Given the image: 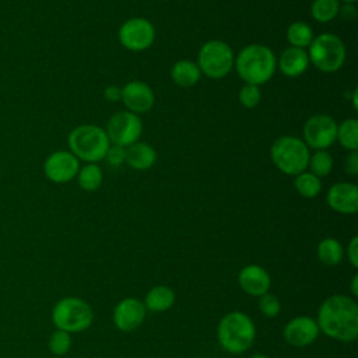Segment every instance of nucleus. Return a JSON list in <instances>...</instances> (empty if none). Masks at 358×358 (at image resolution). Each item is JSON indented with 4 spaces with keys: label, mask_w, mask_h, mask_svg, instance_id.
<instances>
[{
    "label": "nucleus",
    "mask_w": 358,
    "mask_h": 358,
    "mask_svg": "<svg viewBox=\"0 0 358 358\" xmlns=\"http://www.w3.org/2000/svg\"><path fill=\"white\" fill-rule=\"evenodd\" d=\"M234 66L245 84L259 87L273 77L277 67V60L270 48L252 43L239 50Z\"/></svg>",
    "instance_id": "nucleus-2"
},
{
    "label": "nucleus",
    "mask_w": 358,
    "mask_h": 358,
    "mask_svg": "<svg viewBox=\"0 0 358 358\" xmlns=\"http://www.w3.org/2000/svg\"><path fill=\"white\" fill-rule=\"evenodd\" d=\"M154 25L148 20L141 17L130 18L119 28V41L129 50H145L154 43Z\"/></svg>",
    "instance_id": "nucleus-10"
},
{
    "label": "nucleus",
    "mask_w": 358,
    "mask_h": 358,
    "mask_svg": "<svg viewBox=\"0 0 358 358\" xmlns=\"http://www.w3.org/2000/svg\"><path fill=\"white\" fill-rule=\"evenodd\" d=\"M259 309L267 317H275L281 309L280 299L270 292H266L259 299Z\"/></svg>",
    "instance_id": "nucleus-31"
},
{
    "label": "nucleus",
    "mask_w": 358,
    "mask_h": 358,
    "mask_svg": "<svg viewBox=\"0 0 358 358\" xmlns=\"http://www.w3.org/2000/svg\"><path fill=\"white\" fill-rule=\"evenodd\" d=\"M337 123L329 115L310 116L303 126V143L315 150H326L336 141Z\"/></svg>",
    "instance_id": "nucleus-11"
},
{
    "label": "nucleus",
    "mask_w": 358,
    "mask_h": 358,
    "mask_svg": "<svg viewBox=\"0 0 358 358\" xmlns=\"http://www.w3.org/2000/svg\"><path fill=\"white\" fill-rule=\"evenodd\" d=\"M327 204L340 214H354L358 210V187L350 182L333 185L326 194Z\"/></svg>",
    "instance_id": "nucleus-16"
},
{
    "label": "nucleus",
    "mask_w": 358,
    "mask_h": 358,
    "mask_svg": "<svg viewBox=\"0 0 358 358\" xmlns=\"http://www.w3.org/2000/svg\"><path fill=\"white\" fill-rule=\"evenodd\" d=\"M77 180H78V186L83 190L94 192L102 183V171L96 164L90 162L78 169Z\"/></svg>",
    "instance_id": "nucleus-25"
},
{
    "label": "nucleus",
    "mask_w": 358,
    "mask_h": 358,
    "mask_svg": "<svg viewBox=\"0 0 358 358\" xmlns=\"http://www.w3.org/2000/svg\"><path fill=\"white\" fill-rule=\"evenodd\" d=\"M317 257L319 260L329 267L337 266L343 260V246L341 243L334 238H324L317 245Z\"/></svg>",
    "instance_id": "nucleus-22"
},
{
    "label": "nucleus",
    "mask_w": 358,
    "mask_h": 358,
    "mask_svg": "<svg viewBox=\"0 0 358 358\" xmlns=\"http://www.w3.org/2000/svg\"><path fill=\"white\" fill-rule=\"evenodd\" d=\"M145 306L136 298H124L113 309V323L122 331H133L144 322Z\"/></svg>",
    "instance_id": "nucleus-13"
},
{
    "label": "nucleus",
    "mask_w": 358,
    "mask_h": 358,
    "mask_svg": "<svg viewBox=\"0 0 358 358\" xmlns=\"http://www.w3.org/2000/svg\"><path fill=\"white\" fill-rule=\"evenodd\" d=\"M287 41L291 43L294 48H301L305 49L306 46L310 45L313 41V32L312 28L302 21H295L287 28Z\"/></svg>",
    "instance_id": "nucleus-23"
},
{
    "label": "nucleus",
    "mask_w": 358,
    "mask_h": 358,
    "mask_svg": "<svg viewBox=\"0 0 358 358\" xmlns=\"http://www.w3.org/2000/svg\"><path fill=\"white\" fill-rule=\"evenodd\" d=\"M155 158H157V154L154 148L147 143L136 141L131 145L126 147L124 162L133 169H138V171L148 169L154 165Z\"/></svg>",
    "instance_id": "nucleus-19"
},
{
    "label": "nucleus",
    "mask_w": 358,
    "mask_h": 358,
    "mask_svg": "<svg viewBox=\"0 0 358 358\" xmlns=\"http://www.w3.org/2000/svg\"><path fill=\"white\" fill-rule=\"evenodd\" d=\"M201 71L197 66V63L190 62V60H178L171 70V77L172 81L183 88L187 87H193L194 84H197V81L200 80Z\"/></svg>",
    "instance_id": "nucleus-20"
},
{
    "label": "nucleus",
    "mask_w": 358,
    "mask_h": 358,
    "mask_svg": "<svg viewBox=\"0 0 358 358\" xmlns=\"http://www.w3.org/2000/svg\"><path fill=\"white\" fill-rule=\"evenodd\" d=\"M235 57L232 49L222 41L206 42L197 55V66L200 71L210 78H222L228 76L234 67Z\"/></svg>",
    "instance_id": "nucleus-8"
},
{
    "label": "nucleus",
    "mask_w": 358,
    "mask_h": 358,
    "mask_svg": "<svg viewBox=\"0 0 358 358\" xmlns=\"http://www.w3.org/2000/svg\"><path fill=\"white\" fill-rule=\"evenodd\" d=\"M175 302V292L172 288L166 285H155L152 287L144 298V306L151 312H165L168 310Z\"/></svg>",
    "instance_id": "nucleus-21"
},
{
    "label": "nucleus",
    "mask_w": 358,
    "mask_h": 358,
    "mask_svg": "<svg viewBox=\"0 0 358 358\" xmlns=\"http://www.w3.org/2000/svg\"><path fill=\"white\" fill-rule=\"evenodd\" d=\"M352 106H354V109L357 110L358 109V103H357V98H358V88H354V91H352Z\"/></svg>",
    "instance_id": "nucleus-38"
},
{
    "label": "nucleus",
    "mask_w": 358,
    "mask_h": 358,
    "mask_svg": "<svg viewBox=\"0 0 358 358\" xmlns=\"http://www.w3.org/2000/svg\"><path fill=\"white\" fill-rule=\"evenodd\" d=\"M250 358H268L266 354H255V355H252Z\"/></svg>",
    "instance_id": "nucleus-39"
},
{
    "label": "nucleus",
    "mask_w": 358,
    "mask_h": 358,
    "mask_svg": "<svg viewBox=\"0 0 358 358\" xmlns=\"http://www.w3.org/2000/svg\"><path fill=\"white\" fill-rule=\"evenodd\" d=\"M127 110L133 113L148 112L155 102L151 87L143 81H130L122 88V99Z\"/></svg>",
    "instance_id": "nucleus-15"
},
{
    "label": "nucleus",
    "mask_w": 358,
    "mask_h": 358,
    "mask_svg": "<svg viewBox=\"0 0 358 358\" xmlns=\"http://www.w3.org/2000/svg\"><path fill=\"white\" fill-rule=\"evenodd\" d=\"M319 334L316 320L309 316H296L284 327V338L292 347H306L312 344Z\"/></svg>",
    "instance_id": "nucleus-14"
},
{
    "label": "nucleus",
    "mask_w": 358,
    "mask_h": 358,
    "mask_svg": "<svg viewBox=\"0 0 358 358\" xmlns=\"http://www.w3.org/2000/svg\"><path fill=\"white\" fill-rule=\"evenodd\" d=\"M103 95L108 101L110 102H116V101H120L122 99V88L117 87V85H109L105 88L103 91Z\"/></svg>",
    "instance_id": "nucleus-36"
},
{
    "label": "nucleus",
    "mask_w": 358,
    "mask_h": 358,
    "mask_svg": "<svg viewBox=\"0 0 358 358\" xmlns=\"http://www.w3.org/2000/svg\"><path fill=\"white\" fill-rule=\"evenodd\" d=\"M344 169L348 175L351 176H355L358 173V152L357 150L355 151H351L347 157H345V161H344Z\"/></svg>",
    "instance_id": "nucleus-33"
},
{
    "label": "nucleus",
    "mask_w": 358,
    "mask_h": 358,
    "mask_svg": "<svg viewBox=\"0 0 358 358\" xmlns=\"http://www.w3.org/2000/svg\"><path fill=\"white\" fill-rule=\"evenodd\" d=\"M296 192L305 197V199H313L316 197L322 190V182L320 178L315 176L310 172H302L295 176L294 180Z\"/></svg>",
    "instance_id": "nucleus-26"
},
{
    "label": "nucleus",
    "mask_w": 358,
    "mask_h": 358,
    "mask_svg": "<svg viewBox=\"0 0 358 358\" xmlns=\"http://www.w3.org/2000/svg\"><path fill=\"white\" fill-rule=\"evenodd\" d=\"M238 282H239L242 291L252 296H262L263 294L268 292L270 285H271L268 273L257 264L245 266L239 271Z\"/></svg>",
    "instance_id": "nucleus-17"
},
{
    "label": "nucleus",
    "mask_w": 358,
    "mask_h": 358,
    "mask_svg": "<svg viewBox=\"0 0 358 358\" xmlns=\"http://www.w3.org/2000/svg\"><path fill=\"white\" fill-rule=\"evenodd\" d=\"M308 166L315 176H327L333 169V157L326 150H316L313 155H309Z\"/></svg>",
    "instance_id": "nucleus-28"
},
{
    "label": "nucleus",
    "mask_w": 358,
    "mask_h": 358,
    "mask_svg": "<svg viewBox=\"0 0 358 358\" xmlns=\"http://www.w3.org/2000/svg\"><path fill=\"white\" fill-rule=\"evenodd\" d=\"M316 323L330 338L354 341L358 337V305L347 295H331L322 302Z\"/></svg>",
    "instance_id": "nucleus-1"
},
{
    "label": "nucleus",
    "mask_w": 358,
    "mask_h": 358,
    "mask_svg": "<svg viewBox=\"0 0 358 358\" xmlns=\"http://www.w3.org/2000/svg\"><path fill=\"white\" fill-rule=\"evenodd\" d=\"M49 350L55 355H64L71 347V336L67 331L56 329L49 338Z\"/></svg>",
    "instance_id": "nucleus-29"
},
{
    "label": "nucleus",
    "mask_w": 358,
    "mask_h": 358,
    "mask_svg": "<svg viewBox=\"0 0 358 358\" xmlns=\"http://www.w3.org/2000/svg\"><path fill=\"white\" fill-rule=\"evenodd\" d=\"M336 140L350 151L358 148V122L355 119H347L337 124Z\"/></svg>",
    "instance_id": "nucleus-24"
},
{
    "label": "nucleus",
    "mask_w": 358,
    "mask_h": 358,
    "mask_svg": "<svg viewBox=\"0 0 358 358\" xmlns=\"http://www.w3.org/2000/svg\"><path fill=\"white\" fill-rule=\"evenodd\" d=\"M338 14L341 15L343 20H352L357 15V8L354 3H344L338 8Z\"/></svg>",
    "instance_id": "nucleus-35"
},
{
    "label": "nucleus",
    "mask_w": 358,
    "mask_h": 358,
    "mask_svg": "<svg viewBox=\"0 0 358 358\" xmlns=\"http://www.w3.org/2000/svg\"><path fill=\"white\" fill-rule=\"evenodd\" d=\"M343 1H344V3H355L357 0H343Z\"/></svg>",
    "instance_id": "nucleus-40"
},
{
    "label": "nucleus",
    "mask_w": 358,
    "mask_h": 358,
    "mask_svg": "<svg viewBox=\"0 0 358 358\" xmlns=\"http://www.w3.org/2000/svg\"><path fill=\"white\" fill-rule=\"evenodd\" d=\"M105 131L110 144L126 148L140 138L143 123L136 113L130 110H122L110 116Z\"/></svg>",
    "instance_id": "nucleus-9"
},
{
    "label": "nucleus",
    "mask_w": 358,
    "mask_h": 358,
    "mask_svg": "<svg viewBox=\"0 0 358 358\" xmlns=\"http://www.w3.org/2000/svg\"><path fill=\"white\" fill-rule=\"evenodd\" d=\"M239 102L242 106L252 109L260 102V90L257 85L253 84H245L239 90Z\"/></svg>",
    "instance_id": "nucleus-30"
},
{
    "label": "nucleus",
    "mask_w": 358,
    "mask_h": 358,
    "mask_svg": "<svg viewBox=\"0 0 358 358\" xmlns=\"http://www.w3.org/2000/svg\"><path fill=\"white\" fill-rule=\"evenodd\" d=\"M78 158L70 151H55L43 164L45 176L53 183H66L74 179L78 173Z\"/></svg>",
    "instance_id": "nucleus-12"
},
{
    "label": "nucleus",
    "mask_w": 358,
    "mask_h": 358,
    "mask_svg": "<svg viewBox=\"0 0 358 358\" xmlns=\"http://www.w3.org/2000/svg\"><path fill=\"white\" fill-rule=\"evenodd\" d=\"M347 257L352 267H358V238L354 236L347 246Z\"/></svg>",
    "instance_id": "nucleus-34"
},
{
    "label": "nucleus",
    "mask_w": 358,
    "mask_h": 358,
    "mask_svg": "<svg viewBox=\"0 0 358 358\" xmlns=\"http://www.w3.org/2000/svg\"><path fill=\"white\" fill-rule=\"evenodd\" d=\"M350 289H351V294L354 296L358 295V274H354L352 278H351V284H350Z\"/></svg>",
    "instance_id": "nucleus-37"
},
{
    "label": "nucleus",
    "mask_w": 358,
    "mask_h": 358,
    "mask_svg": "<svg viewBox=\"0 0 358 358\" xmlns=\"http://www.w3.org/2000/svg\"><path fill=\"white\" fill-rule=\"evenodd\" d=\"M280 70L287 77H299L309 66L308 52L301 48L289 46L280 56Z\"/></svg>",
    "instance_id": "nucleus-18"
},
{
    "label": "nucleus",
    "mask_w": 358,
    "mask_h": 358,
    "mask_svg": "<svg viewBox=\"0 0 358 358\" xmlns=\"http://www.w3.org/2000/svg\"><path fill=\"white\" fill-rule=\"evenodd\" d=\"M338 0H313L310 14L317 22H329L338 15Z\"/></svg>",
    "instance_id": "nucleus-27"
},
{
    "label": "nucleus",
    "mask_w": 358,
    "mask_h": 358,
    "mask_svg": "<svg viewBox=\"0 0 358 358\" xmlns=\"http://www.w3.org/2000/svg\"><path fill=\"white\" fill-rule=\"evenodd\" d=\"M218 341L231 354L245 352L253 343L256 329L253 320L243 312L227 313L218 324Z\"/></svg>",
    "instance_id": "nucleus-3"
},
{
    "label": "nucleus",
    "mask_w": 358,
    "mask_h": 358,
    "mask_svg": "<svg viewBox=\"0 0 358 358\" xmlns=\"http://www.w3.org/2000/svg\"><path fill=\"white\" fill-rule=\"evenodd\" d=\"M308 57L320 71L334 73L344 64L345 48L337 35L320 34L310 42Z\"/></svg>",
    "instance_id": "nucleus-7"
},
{
    "label": "nucleus",
    "mask_w": 358,
    "mask_h": 358,
    "mask_svg": "<svg viewBox=\"0 0 358 358\" xmlns=\"http://www.w3.org/2000/svg\"><path fill=\"white\" fill-rule=\"evenodd\" d=\"M94 313L91 306L81 298L66 296L56 302L52 309V322L56 329L67 333H78L88 329Z\"/></svg>",
    "instance_id": "nucleus-6"
},
{
    "label": "nucleus",
    "mask_w": 358,
    "mask_h": 358,
    "mask_svg": "<svg viewBox=\"0 0 358 358\" xmlns=\"http://www.w3.org/2000/svg\"><path fill=\"white\" fill-rule=\"evenodd\" d=\"M124 158H126V148L120 147V145H115V144H110L105 154V159H106L108 165L112 168H119L120 165H123Z\"/></svg>",
    "instance_id": "nucleus-32"
},
{
    "label": "nucleus",
    "mask_w": 358,
    "mask_h": 358,
    "mask_svg": "<svg viewBox=\"0 0 358 358\" xmlns=\"http://www.w3.org/2000/svg\"><path fill=\"white\" fill-rule=\"evenodd\" d=\"M274 165L285 175L296 176L308 168L309 150L298 137L282 136L277 138L270 150Z\"/></svg>",
    "instance_id": "nucleus-5"
},
{
    "label": "nucleus",
    "mask_w": 358,
    "mask_h": 358,
    "mask_svg": "<svg viewBox=\"0 0 358 358\" xmlns=\"http://www.w3.org/2000/svg\"><path fill=\"white\" fill-rule=\"evenodd\" d=\"M70 152L85 162H98L105 158L110 145L106 131L95 124H80L67 137Z\"/></svg>",
    "instance_id": "nucleus-4"
}]
</instances>
